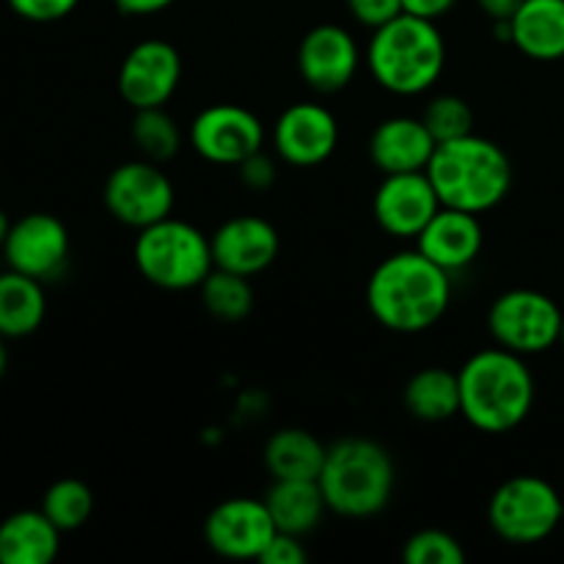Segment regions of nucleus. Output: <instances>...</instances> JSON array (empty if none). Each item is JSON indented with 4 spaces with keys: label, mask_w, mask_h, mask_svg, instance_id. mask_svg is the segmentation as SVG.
<instances>
[{
    "label": "nucleus",
    "mask_w": 564,
    "mask_h": 564,
    "mask_svg": "<svg viewBox=\"0 0 564 564\" xmlns=\"http://www.w3.org/2000/svg\"><path fill=\"white\" fill-rule=\"evenodd\" d=\"M405 411L419 422H446L460 413V378L444 367H427L405 386Z\"/></svg>",
    "instance_id": "393cba45"
},
{
    "label": "nucleus",
    "mask_w": 564,
    "mask_h": 564,
    "mask_svg": "<svg viewBox=\"0 0 564 564\" xmlns=\"http://www.w3.org/2000/svg\"><path fill=\"white\" fill-rule=\"evenodd\" d=\"M438 209L441 198L427 171L386 174L372 198L375 220L397 240H416Z\"/></svg>",
    "instance_id": "4468645a"
},
{
    "label": "nucleus",
    "mask_w": 564,
    "mask_h": 564,
    "mask_svg": "<svg viewBox=\"0 0 564 564\" xmlns=\"http://www.w3.org/2000/svg\"><path fill=\"white\" fill-rule=\"evenodd\" d=\"M119 94L132 110L165 108L182 83V55L165 39H143L119 66Z\"/></svg>",
    "instance_id": "f8f14e48"
},
{
    "label": "nucleus",
    "mask_w": 564,
    "mask_h": 564,
    "mask_svg": "<svg viewBox=\"0 0 564 564\" xmlns=\"http://www.w3.org/2000/svg\"><path fill=\"white\" fill-rule=\"evenodd\" d=\"M482 246L485 231L479 215L463 213L455 207H441L416 237L419 251L433 259L446 273L471 268L482 253Z\"/></svg>",
    "instance_id": "a211bd4d"
},
{
    "label": "nucleus",
    "mask_w": 564,
    "mask_h": 564,
    "mask_svg": "<svg viewBox=\"0 0 564 564\" xmlns=\"http://www.w3.org/2000/svg\"><path fill=\"white\" fill-rule=\"evenodd\" d=\"M457 6V0H402V9L405 14L424 17V20H441L444 14H449Z\"/></svg>",
    "instance_id": "f704fd0d"
},
{
    "label": "nucleus",
    "mask_w": 564,
    "mask_h": 564,
    "mask_svg": "<svg viewBox=\"0 0 564 564\" xmlns=\"http://www.w3.org/2000/svg\"><path fill=\"white\" fill-rule=\"evenodd\" d=\"M262 564H306L308 551L303 545V538H295V534L275 532V538L270 540V545L264 549V554L259 556Z\"/></svg>",
    "instance_id": "72a5a7b5"
},
{
    "label": "nucleus",
    "mask_w": 564,
    "mask_h": 564,
    "mask_svg": "<svg viewBox=\"0 0 564 564\" xmlns=\"http://www.w3.org/2000/svg\"><path fill=\"white\" fill-rule=\"evenodd\" d=\"M275 532L279 529L270 518L264 499H251V496H235V499L220 501L204 521V540H207L209 551L224 560L259 562Z\"/></svg>",
    "instance_id": "9b49d317"
},
{
    "label": "nucleus",
    "mask_w": 564,
    "mask_h": 564,
    "mask_svg": "<svg viewBox=\"0 0 564 564\" xmlns=\"http://www.w3.org/2000/svg\"><path fill=\"white\" fill-rule=\"evenodd\" d=\"M17 17L28 22H58L77 9L80 0H6Z\"/></svg>",
    "instance_id": "2f4dec72"
},
{
    "label": "nucleus",
    "mask_w": 564,
    "mask_h": 564,
    "mask_svg": "<svg viewBox=\"0 0 564 564\" xmlns=\"http://www.w3.org/2000/svg\"><path fill=\"white\" fill-rule=\"evenodd\" d=\"M275 529L295 538H306L323 523L325 496L317 479H273L264 496Z\"/></svg>",
    "instance_id": "4be33fe9"
},
{
    "label": "nucleus",
    "mask_w": 564,
    "mask_h": 564,
    "mask_svg": "<svg viewBox=\"0 0 564 564\" xmlns=\"http://www.w3.org/2000/svg\"><path fill=\"white\" fill-rule=\"evenodd\" d=\"M562 496L549 479L521 474L496 488L488 505V523L510 545H538L560 529Z\"/></svg>",
    "instance_id": "0eeeda50"
},
{
    "label": "nucleus",
    "mask_w": 564,
    "mask_h": 564,
    "mask_svg": "<svg viewBox=\"0 0 564 564\" xmlns=\"http://www.w3.org/2000/svg\"><path fill=\"white\" fill-rule=\"evenodd\" d=\"M176 0H113L116 9L127 17H152L174 6Z\"/></svg>",
    "instance_id": "c9c22d12"
},
{
    "label": "nucleus",
    "mask_w": 564,
    "mask_h": 564,
    "mask_svg": "<svg viewBox=\"0 0 564 564\" xmlns=\"http://www.w3.org/2000/svg\"><path fill=\"white\" fill-rule=\"evenodd\" d=\"M108 213L130 229H147L158 220L169 218L174 209L176 191L160 163L152 160H127L116 165L102 187Z\"/></svg>",
    "instance_id": "1a4fd4ad"
},
{
    "label": "nucleus",
    "mask_w": 564,
    "mask_h": 564,
    "mask_svg": "<svg viewBox=\"0 0 564 564\" xmlns=\"http://www.w3.org/2000/svg\"><path fill=\"white\" fill-rule=\"evenodd\" d=\"M9 229H11V220H9V215H6L3 209H0V248H3L6 237H9Z\"/></svg>",
    "instance_id": "4c0bfd02"
},
{
    "label": "nucleus",
    "mask_w": 564,
    "mask_h": 564,
    "mask_svg": "<svg viewBox=\"0 0 564 564\" xmlns=\"http://www.w3.org/2000/svg\"><path fill=\"white\" fill-rule=\"evenodd\" d=\"M460 378V413L474 430L501 435L527 422L534 405V378L523 356L488 347L468 358Z\"/></svg>",
    "instance_id": "f03ea898"
},
{
    "label": "nucleus",
    "mask_w": 564,
    "mask_h": 564,
    "mask_svg": "<svg viewBox=\"0 0 564 564\" xmlns=\"http://www.w3.org/2000/svg\"><path fill=\"white\" fill-rule=\"evenodd\" d=\"M237 174H240V182L248 191L268 193L279 180V163L264 149H259V152H253L251 158L237 165Z\"/></svg>",
    "instance_id": "7c9ffc66"
},
{
    "label": "nucleus",
    "mask_w": 564,
    "mask_h": 564,
    "mask_svg": "<svg viewBox=\"0 0 564 564\" xmlns=\"http://www.w3.org/2000/svg\"><path fill=\"white\" fill-rule=\"evenodd\" d=\"M441 207L482 215L499 207L512 187V163L505 149L482 135L438 143L427 169Z\"/></svg>",
    "instance_id": "7ed1b4c3"
},
{
    "label": "nucleus",
    "mask_w": 564,
    "mask_h": 564,
    "mask_svg": "<svg viewBox=\"0 0 564 564\" xmlns=\"http://www.w3.org/2000/svg\"><path fill=\"white\" fill-rule=\"evenodd\" d=\"M6 367H9V350H6V336H0V378L6 375Z\"/></svg>",
    "instance_id": "58836bf2"
},
{
    "label": "nucleus",
    "mask_w": 564,
    "mask_h": 564,
    "mask_svg": "<svg viewBox=\"0 0 564 564\" xmlns=\"http://www.w3.org/2000/svg\"><path fill=\"white\" fill-rule=\"evenodd\" d=\"M345 3L352 20L361 22L364 28H372V31L405 11L402 0H345Z\"/></svg>",
    "instance_id": "473e14b6"
},
{
    "label": "nucleus",
    "mask_w": 564,
    "mask_h": 564,
    "mask_svg": "<svg viewBox=\"0 0 564 564\" xmlns=\"http://www.w3.org/2000/svg\"><path fill=\"white\" fill-rule=\"evenodd\" d=\"M560 341L564 345V325H562V339H560Z\"/></svg>",
    "instance_id": "ea45409f"
},
{
    "label": "nucleus",
    "mask_w": 564,
    "mask_h": 564,
    "mask_svg": "<svg viewBox=\"0 0 564 564\" xmlns=\"http://www.w3.org/2000/svg\"><path fill=\"white\" fill-rule=\"evenodd\" d=\"M61 534L42 507L11 512L0 521V564H50L61 551Z\"/></svg>",
    "instance_id": "412c9836"
},
{
    "label": "nucleus",
    "mask_w": 564,
    "mask_h": 564,
    "mask_svg": "<svg viewBox=\"0 0 564 564\" xmlns=\"http://www.w3.org/2000/svg\"><path fill=\"white\" fill-rule=\"evenodd\" d=\"M130 138L141 158L152 163H169L182 149V132L176 119H171L165 108H143L135 110V119L130 124Z\"/></svg>",
    "instance_id": "bb28decb"
},
{
    "label": "nucleus",
    "mask_w": 564,
    "mask_h": 564,
    "mask_svg": "<svg viewBox=\"0 0 564 564\" xmlns=\"http://www.w3.org/2000/svg\"><path fill=\"white\" fill-rule=\"evenodd\" d=\"M361 66V50L350 31L334 22L312 28L297 44V72L317 94H336L352 83Z\"/></svg>",
    "instance_id": "2eb2a0df"
},
{
    "label": "nucleus",
    "mask_w": 564,
    "mask_h": 564,
    "mask_svg": "<svg viewBox=\"0 0 564 564\" xmlns=\"http://www.w3.org/2000/svg\"><path fill=\"white\" fill-rule=\"evenodd\" d=\"M435 138L416 116H391L380 121L369 135V160L380 174L424 171L433 160Z\"/></svg>",
    "instance_id": "6ab92c4d"
},
{
    "label": "nucleus",
    "mask_w": 564,
    "mask_h": 564,
    "mask_svg": "<svg viewBox=\"0 0 564 564\" xmlns=\"http://www.w3.org/2000/svg\"><path fill=\"white\" fill-rule=\"evenodd\" d=\"M209 246L215 268L251 279L275 262L281 237L275 226L259 215H235L209 235Z\"/></svg>",
    "instance_id": "f3484780"
},
{
    "label": "nucleus",
    "mask_w": 564,
    "mask_h": 564,
    "mask_svg": "<svg viewBox=\"0 0 564 564\" xmlns=\"http://www.w3.org/2000/svg\"><path fill=\"white\" fill-rule=\"evenodd\" d=\"M317 482L330 512L350 521H364L380 516L389 507L397 468L378 441L352 435L328 446Z\"/></svg>",
    "instance_id": "39448f33"
},
{
    "label": "nucleus",
    "mask_w": 564,
    "mask_h": 564,
    "mask_svg": "<svg viewBox=\"0 0 564 564\" xmlns=\"http://www.w3.org/2000/svg\"><path fill=\"white\" fill-rule=\"evenodd\" d=\"M422 121L433 132L435 143L455 141V138L471 135L474 132L471 105L466 99L455 97V94H438L435 99H430V105L422 113Z\"/></svg>",
    "instance_id": "c85d7f7f"
},
{
    "label": "nucleus",
    "mask_w": 564,
    "mask_h": 564,
    "mask_svg": "<svg viewBox=\"0 0 564 564\" xmlns=\"http://www.w3.org/2000/svg\"><path fill=\"white\" fill-rule=\"evenodd\" d=\"M452 303V273L422 251H397L372 270L367 306L394 334H422L446 314Z\"/></svg>",
    "instance_id": "f257e3e1"
},
{
    "label": "nucleus",
    "mask_w": 564,
    "mask_h": 564,
    "mask_svg": "<svg viewBox=\"0 0 564 564\" xmlns=\"http://www.w3.org/2000/svg\"><path fill=\"white\" fill-rule=\"evenodd\" d=\"M191 147L198 158L213 165H237L264 147V127L248 108L235 102H218L204 108L191 121Z\"/></svg>",
    "instance_id": "9d476101"
},
{
    "label": "nucleus",
    "mask_w": 564,
    "mask_h": 564,
    "mask_svg": "<svg viewBox=\"0 0 564 564\" xmlns=\"http://www.w3.org/2000/svg\"><path fill=\"white\" fill-rule=\"evenodd\" d=\"M402 560L408 564H466V551L444 529H422L408 538Z\"/></svg>",
    "instance_id": "c756f323"
},
{
    "label": "nucleus",
    "mask_w": 564,
    "mask_h": 564,
    "mask_svg": "<svg viewBox=\"0 0 564 564\" xmlns=\"http://www.w3.org/2000/svg\"><path fill=\"white\" fill-rule=\"evenodd\" d=\"M47 314L44 281L31 279L17 270L0 273V336L22 339L39 330Z\"/></svg>",
    "instance_id": "5701e85b"
},
{
    "label": "nucleus",
    "mask_w": 564,
    "mask_h": 564,
    "mask_svg": "<svg viewBox=\"0 0 564 564\" xmlns=\"http://www.w3.org/2000/svg\"><path fill=\"white\" fill-rule=\"evenodd\" d=\"M42 512L61 529V532H75L86 527L94 512V494L83 479L64 477L44 490Z\"/></svg>",
    "instance_id": "cd10ccee"
},
{
    "label": "nucleus",
    "mask_w": 564,
    "mask_h": 564,
    "mask_svg": "<svg viewBox=\"0 0 564 564\" xmlns=\"http://www.w3.org/2000/svg\"><path fill=\"white\" fill-rule=\"evenodd\" d=\"M372 80L397 97H419L444 75L446 42L438 25L402 11L386 25L375 28L367 47Z\"/></svg>",
    "instance_id": "20e7f679"
},
{
    "label": "nucleus",
    "mask_w": 564,
    "mask_h": 564,
    "mask_svg": "<svg viewBox=\"0 0 564 564\" xmlns=\"http://www.w3.org/2000/svg\"><path fill=\"white\" fill-rule=\"evenodd\" d=\"M198 290L209 317L220 323H240L253 312V286L246 275L215 268Z\"/></svg>",
    "instance_id": "a878e982"
},
{
    "label": "nucleus",
    "mask_w": 564,
    "mask_h": 564,
    "mask_svg": "<svg viewBox=\"0 0 564 564\" xmlns=\"http://www.w3.org/2000/svg\"><path fill=\"white\" fill-rule=\"evenodd\" d=\"M339 147V121L325 105L295 102L275 119L273 149L284 163L312 169Z\"/></svg>",
    "instance_id": "dca6fc26"
},
{
    "label": "nucleus",
    "mask_w": 564,
    "mask_h": 564,
    "mask_svg": "<svg viewBox=\"0 0 564 564\" xmlns=\"http://www.w3.org/2000/svg\"><path fill=\"white\" fill-rule=\"evenodd\" d=\"M521 3L523 0H477L479 9H482L494 22L510 20V17L521 9Z\"/></svg>",
    "instance_id": "e433bc0d"
},
{
    "label": "nucleus",
    "mask_w": 564,
    "mask_h": 564,
    "mask_svg": "<svg viewBox=\"0 0 564 564\" xmlns=\"http://www.w3.org/2000/svg\"><path fill=\"white\" fill-rule=\"evenodd\" d=\"M132 257L149 284L169 292L198 290L215 270L209 237L198 226L171 215L138 229Z\"/></svg>",
    "instance_id": "423d86ee"
},
{
    "label": "nucleus",
    "mask_w": 564,
    "mask_h": 564,
    "mask_svg": "<svg viewBox=\"0 0 564 564\" xmlns=\"http://www.w3.org/2000/svg\"><path fill=\"white\" fill-rule=\"evenodd\" d=\"M562 308L538 290L501 292L488 312V328L496 345L518 356L551 350L562 339Z\"/></svg>",
    "instance_id": "6e6552de"
},
{
    "label": "nucleus",
    "mask_w": 564,
    "mask_h": 564,
    "mask_svg": "<svg viewBox=\"0 0 564 564\" xmlns=\"http://www.w3.org/2000/svg\"><path fill=\"white\" fill-rule=\"evenodd\" d=\"M328 446L301 427H284L264 444V468L273 479H317Z\"/></svg>",
    "instance_id": "b1692460"
},
{
    "label": "nucleus",
    "mask_w": 564,
    "mask_h": 564,
    "mask_svg": "<svg viewBox=\"0 0 564 564\" xmlns=\"http://www.w3.org/2000/svg\"><path fill=\"white\" fill-rule=\"evenodd\" d=\"M3 259L11 270L39 281H53L69 262V231L50 213H28L14 220L3 242Z\"/></svg>",
    "instance_id": "ddd939ff"
},
{
    "label": "nucleus",
    "mask_w": 564,
    "mask_h": 564,
    "mask_svg": "<svg viewBox=\"0 0 564 564\" xmlns=\"http://www.w3.org/2000/svg\"><path fill=\"white\" fill-rule=\"evenodd\" d=\"M510 44L527 58H564V0H523L510 17Z\"/></svg>",
    "instance_id": "aec40b11"
}]
</instances>
